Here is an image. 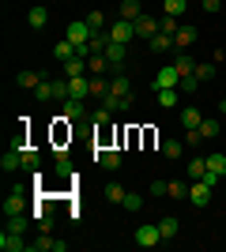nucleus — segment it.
<instances>
[{
	"label": "nucleus",
	"mask_w": 226,
	"mask_h": 252,
	"mask_svg": "<svg viewBox=\"0 0 226 252\" xmlns=\"http://www.w3.org/2000/svg\"><path fill=\"white\" fill-rule=\"evenodd\" d=\"M132 241L140 245V249H155V245H162V233H159V222H143L140 230L132 233Z\"/></svg>",
	"instance_id": "obj_1"
},
{
	"label": "nucleus",
	"mask_w": 226,
	"mask_h": 252,
	"mask_svg": "<svg viewBox=\"0 0 226 252\" xmlns=\"http://www.w3.org/2000/svg\"><path fill=\"white\" fill-rule=\"evenodd\" d=\"M27 211V185H15L11 196L4 200V215H23Z\"/></svg>",
	"instance_id": "obj_2"
},
{
	"label": "nucleus",
	"mask_w": 226,
	"mask_h": 252,
	"mask_svg": "<svg viewBox=\"0 0 226 252\" xmlns=\"http://www.w3.org/2000/svg\"><path fill=\"white\" fill-rule=\"evenodd\" d=\"M95 162H98L102 169H109V173H113V169H121V162H125V158H121L117 147H98V151H95Z\"/></svg>",
	"instance_id": "obj_3"
},
{
	"label": "nucleus",
	"mask_w": 226,
	"mask_h": 252,
	"mask_svg": "<svg viewBox=\"0 0 226 252\" xmlns=\"http://www.w3.org/2000/svg\"><path fill=\"white\" fill-rule=\"evenodd\" d=\"M177 83H181V72H177L173 64H162V68H159V79H155V91H173Z\"/></svg>",
	"instance_id": "obj_4"
},
{
	"label": "nucleus",
	"mask_w": 226,
	"mask_h": 252,
	"mask_svg": "<svg viewBox=\"0 0 226 252\" xmlns=\"http://www.w3.org/2000/svg\"><path fill=\"white\" fill-rule=\"evenodd\" d=\"M189 203H193V207H207V203H211V185H207V181H193V185H189Z\"/></svg>",
	"instance_id": "obj_5"
},
{
	"label": "nucleus",
	"mask_w": 226,
	"mask_h": 252,
	"mask_svg": "<svg viewBox=\"0 0 226 252\" xmlns=\"http://www.w3.org/2000/svg\"><path fill=\"white\" fill-rule=\"evenodd\" d=\"M132 38H136V23H129V19H117L113 27H109V42H125V45H129Z\"/></svg>",
	"instance_id": "obj_6"
},
{
	"label": "nucleus",
	"mask_w": 226,
	"mask_h": 252,
	"mask_svg": "<svg viewBox=\"0 0 226 252\" xmlns=\"http://www.w3.org/2000/svg\"><path fill=\"white\" fill-rule=\"evenodd\" d=\"M23 237H27V233L4 230V233H0V249H4V252H27V249H31V241H23Z\"/></svg>",
	"instance_id": "obj_7"
},
{
	"label": "nucleus",
	"mask_w": 226,
	"mask_h": 252,
	"mask_svg": "<svg viewBox=\"0 0 226 252\" xmlns=\"http://www.w3.org/2000/svg\"><path fill=\"white\" fill-rule=\"evenodd\" d=\"M27 252H68V241H57V237H49V233H42L38 241H31Z\"/></svg>",
	"instance_id": "obj_8"
},
{
	"label": "nucleus",
	"mask_w": 226,
	"mask_h": 252,
	"mask_svg": "<svg viewBox=\"0 0 226 252\" xmlns=\"http://www.w3.org/2000/svg\"><path fill=\"white\" fill-rule=\"evenodd\" d=\"M91 23L87 19H75V23H68V42H75V45H83V42H91Z\"/></svg>",
	"instance_id": "obj_9"
},
{
	"label": "nucleus",
	"mask_w": 226,
	"mask_h": 252,
	"mask_svg": "<svg viewBox=\"0 0 226 252\" xmlns=\"http://www.w3.org/2000/svg\"><path fill=\"white\" fill-rule=\"evenodd\" d=\"M68 98H91V75H72L68 79Z\"/></svg>",
	"instance_id": "obj_10"
},
{
	"label": "nucleus",
	"mask_w": 226,
	"mask_h": 252,
	"mask_svg": "<svg viewBox=\"0 0 226 252\" xmlns=\"http://www.w3.org/2000/svg\"><path fill=\"white\" fill-rule=\"evenodd\" d=\"M136 34L151 42V38L159 34V19H155V15H140V19H136Z\"/></svg>",
	"instance_id": "obj_11"
},
{
	"label": "nucleus",
	"mask_w": 226,
	"mask_h": 252,
	"mask_svg": "<svg viewBox=\"0 0 226 252\" xmlns=\"http://www.w3.org/2000/svg\"><path fill=\"white\" fill-rule=\"evenodd\" d=\"M61 105H65V117H68V121H83V117H87V105L79 102V98H65Z\"/></svg>",
	"instance_id": "obj_12"
},
{
	"label": "nucleus",
	"mask_w": 226,
	"mask_h": 252,
	"mask_svg": "<svg viewBox=\"0 0 226 252\" xmlns=\"http://www.w3.org/2000/svg\"><path fill=\"white\" fill-rule=\"evenodd\" d=\"M53 57H57L61 64H68L72 57H79V49H75V42H68V38H65V42H57V45H53Z\"/></svg>",
	"instance_id": "obj_13"
},
{
	"label": "nucleus",
	"mask_w": 226,
	"mask_h": 252,
	"mask_svg": "<svg viewBox=\"0 0 226 252\" xmlns=\"http://www.w3.org/2000/svg\"><path fill=\"white\" fill-rule=\"evenodd\" d=\"M177 230H181V222L173 219V215L159 219V233H162V241H173V237H177Z\"/></svg>",
	"instance_id": "obj_14"
},
{
	"label": "nucleus",
	"mask_w": 226,
	"mask_h": 252,
	"mask_svg": "<svg viewBox=\"0 0 226 252\" xmlns=\"http://www.w3.org/2000/svg\"><path fill=\"white\" fill-rule=\"evenodd\" d=\"M196 38H200V31H196V27H181V31L173 34V45H177V49H189Z\"/></svg>",
	"instance_id": "obj_15"
},
{
	"label": "nucleus",
	"mask_w": 226,
	"mask_h": 252,
	"mask_svg": "<svg viewBox=\"0 0 226 252\" xmlns=\"http://www.w3.org/2000/svg\"><path fill=\"white\" fill-rule=\"evenodd\" d=\"M181 125L185 128H200V125H204V113H200L196 105H185V109H181Z\"/></svg>",
	"instance_id": "obj_16"
},
{
	"label": "nucleus",
	"mask_w": 226,
	"mask_h": 252,
	"mask_svg": "<svg viewBox=\"0 0 226 252\" xmlns=\"http://www.w3.org/2000/svg\"><path fill=\"white\" fill-rule=\"evenodd\" d=\"M147 45H151L155 53H170V49H177V45H173V34H162V31L155 34V38H151Z\"/></svg>",
	"instance_id": "obj_17"
},
{
	"label": "nucleus",
	"mask_w": 226,
	"mask_h": 252,
	"mask_svg": "<svg viewBox=\"0 0 226 252\" xmlns=\"http://www.w3.org/2000/svg\"><path fill=\"white\" fill-rule=\"evenodd\" d=\"M143 15V8H140V0H121V19H129V23H136Z\"/></svg>",
	"instance_id": "obj_18"
},
{
	"label": "nucleus",
	"mask_w": 226,
	"mask_h": 252,
	"mask_svg": "<svg viewBox=\"0 0 226 252\" xmlns=\"http://www.w3.org/2000/svg\"><path fill=\"white\" fill-rule=\"evenodd\" d=\"M102 105H106L109 113H121V109H129V105H132V94H129V98H121V94H106V98H102Z\"/></svg>",
	"instance_id": "obj_19"
},
{
	"label": "nucleus",
	"mask_w": 226,
	"mask_h": 252,
	"mask_svg": "<svg viewBox=\"0 0 226 252\" xmlns=\"http://www.w3.org/2000/svg\"><path fill=\"white\" fill-rule=\"evenodd\" d=\"M87 72H91V75H102V72H109L106 53H95V57H87Z\"/></svg>",
	"instance_id": "obj_20"
},
{
	"label": "nucleus",
	"mask_w": 226,
	"mask_h": 252,
	"mask_svg": "<svg viewBox=\"0 0 226 252\" xmlns=\"http://www.w3.org/2000/svg\"><path fill=\"white\" fill-rule=\"evenodd\" d=\"M15 83H19L23 91H34V87L42 83V75H38V72H31V68H23V72L15 75Z\"/></svg>",
	"instance_id": "obj_21"
},
{
	"label": "nucleus",
	"mask_w": 226,
	"mask_h": 252,
	"mask_svg": "<svg viewBox=\"0 0 226 252\" xmlns=\"http://www.w3.org/2000/svg\"><path fill=\"white\" fill-rule=\"evenodd\" d=\"M27 23H31L34 31H42L45 23H49V11H45L42 4H38V8H31V11H27Z\"/></svg>",
	"instance_id": "obj_22"
},
{
	"label": "nucleus",
	"mask_w": 226,
	"mask_h": 252,
	"mask_svg": "<svg viewBox=\"0 0 226 252\" xmlns=\"http://www.w3.org/2000/svg\"><path fill=\"white\" fill-rule=\"evenodd\" d=\"M204 173H207V155H204V158H200V155L189 158V181H200Z\"/></svg>",
	"instance_id": "obj_23"
},
{
	"label": "nucleus",
	"mask_w": 226,
	"mask_h": 252,
	"mask_svg": "<svg viewBox=\"0 0 226 252\" xmlns=\"http://www.w3.org/2000/svg\"><path fill=\"white\" fill-rule=\"evenodd\" d=\"M23 166V151H11L8 147V155L0 158V169H4V173H11V169H19Z\"/></svg>",
	"instance_id": "obj_24"
},
{
	"label": "nucleus",
	"mask_w": 226,
	"mask_h": 252,
	"mask_svg": "<svg viewBox=\"0 0 226 252\" xmlns=\"http://www.w3.org/2000/svg\"><path fill=\"white\" fill-rule=\"evenodd\" d=\"M207 169L219 173V177H226V155L223 151H211V155H207Z\"/></svg>",
	"instance_id": "obj_25"
},
{
	"label": "nucleus",
	"mask_w": 226,
	"mask_h": 252,
	"mask_svg": "<svg viewBox=\"0 0 226 252\" xmlns=\"http://www.w3.org/2000/svg\"><path fill=\"white\" fill-rule=\"evenodd\" d=\"M109 94H121V98H129V94H132V87H129V75H113V79H109Z\"/></svg>",
	"instance_id": "obj_26"
},
{
	"label": "nucleus",
	"mask_w": 226,
	"mask_h": 252,
	"mask_svg": "<svg viewBox=\"0 0 226 252\" xmlns=\"http://www.w3.org/2000/svg\"><path fill=\"white\" fill-rule=\"evenodd\" d=\"M34 219V215H31ZM31 219H27V215H8V230L11 233H27L31 230Z\"/></svg>",
	"instance_id": "obj_27"
},
{
	"label": "nucleus",
	"mask_w": 226,
	"mask_h": 252,
	"mask_svg": "<svg viewBox=\"0 0 226 252\" xmlns=\"http://www.w3.org/2000/svg\"><path fill=\"white\" fill-rule=\"evenodd\" d=\"M65 72H68V79H72V75H91L87 72V57H72V61L65 64Z\"/></svg>",
	"instance_id": "obj_28"
},
{
	"label": "nucleus",
	"mask_w": 226,
	"mask_h": 252,
	"mask_svg": "<svg viewBox=\"0 0 226 252\" xmlns=\"http://www.w3.org/2000/svg\"><path fill=\"white\" fill-rule=\"evenodd\" d=\"M189 185H193V181H189ZM189 185H185V181H170L166 196H170V200H189Z\"/></svg>",
	"instance_id": "obj_29"
},
{
	"label": "nucleus",
	"mask_w": 226,
	"mask_h": 252,
	"mask_svg": "<svg viewBox=\"0 0 226 252\" xmlns=\"http://www.w3.org/2000/svg\"><path fill=\"white\" fill-rule=\"evenodd\" d=\"M159 31H162V34H177V31H181L177 15H166V11H162V15H159Z\"/></svg>",
	"instance_id": "obj_30"
},
{
	"label": "nucleus",
	"mask_w": 226,
	"mask_h": 252,
	"mask_svg": "<svg viewBox=\"0 0 226 252\" xmlns=\"http://www.w3.org/2000/svg\"><path fill=\"white\" fill-rule=\"evenodd\" d=\"M173 68H177L181 75H193V72H196V61L189 57V53H177V61H173Z\"/></svg>",
	"instance_id": "obj_31"
},
{
	"label": "nucleus",
	"mask_w": 226,
	"mask_h": 252,
	"mask_svg": "<svg viewBox=\"0 0 226 252\" xmlns=\"http://www.w3.org/2000/svg\"><path fill=\"white\" fill-rule=\"evenodd\" d=\"M125 196H129L125 185H117V181H109V185H106V200L109 203H125Z\"/></svg>",
	"instance_id": "obj_32"
},
{
	"label": "nucleus",
	"mask_w": 226,
	"mask_h": 252,
	"mask_svg": "<svg viewBox=\"0 0 226 252\" xmlns=\"http://www.w3.org/2000/svg\"><path fill=\"white\" fill-rule=\"evenodd\" d=\"M185 8H189V0H162V11H166V15H177V19H181Z\"/></svg>",
	"instance_id": "obj_33"
},
{
	"label": "nucleus",
	"mask_w": 226,
	"mask_h": 252,
	"mask_svg": "<svg viewBox=\"0 0 226 252\" xmlns=\"http://www.w3.org/2000/svg\"><path fill=\"white\" fill-rule=\"evenodd\" d=\"M196 79H200V83L215 79V64H211V61H196Z\"/></svg>",
	"instance_id": "obj_34"
},
{
	"label": "nucleus",
	"mask_w": 226,
	"mask_h": 252,
	"mask_svg": "<svg viewBox=\"0 0 226 252\" xmlns=\"http://www.w3.org/2000/svg\"><path fill=\"white\" fill-rule=\"evenodd\" d=\"M162 155H166V158H181L185 143H181V139H166V143H162Z\"/></svg>",
	"instance_id": "obj_35"
},
{
	"label": "nucleus",
	"mask_w": 226,
	"mask_h": 252,
	"mask_svg": "<svg viewBox=\"0 0 226 252\" xmlns=\"http://www.w3.org/2000/svg\"><path fill=\"white\" fill-rule=\"evenodd\" d=\"M34 98H38V102H53V83H45V79H42V83L34 87Z\"/></svg>",
	"instance_id": "obj_36"
},
{
	"label": "nucleus",
	"mask_w": 226,
	"mask_h": 252,
	"mask_svg": "<svg viewBox=\"0 0 226 252\" xmlns=\"http://www.w3.org/2000/svg\"><path fill=\"white\" fill-rule=\"evenodd\" d=\"M23 169H31V173L38 169V151L34 147H23Z\"/></svg>",
	"instance_id": "obj_37"
},
{
	"label": "nucleus",
	"mask_w": 226,
	"mask_h": 252,
	"mask_svg": "<svg viewBox=\"0 0 226 252\" xmlns=\"http://www.w3.org/2000/svg\"><path fill=\"white\" fill-rule=\"evenodd\" d=\"M87 23H91V31H106V15H102V8L91 11V15H87Z\"/></svg>",
	"instance_id": "obj_38"
},
{
	"label": "nucleus",
	"mask_w": 226,
	"mask_h": 252,
	"mask_svg": "<svg viewBox=\"0 0 226 252\" xmlns=\"http://www.w3.org/2000/svg\"><path fill=\"white\" fill-rule=\"evenodd\" d=\"M159 102L166 105V109H173V105H177V87H173V91H159Z\"/></svg>",
	"instance_id": "obj_39"
},
{
	"label": "nucleus",
	"mask_w": 226,
	"mask_h": 252,
	"mask_svg": "<svg viewBox=\"0 0 226 252\" xmlns=\"http://www.w3.org/2000/svg\"><path fill=\"white\" fill-rule=\"evenodd\" d=\"M200 136H204V139H215L219 136V121H204V125H200Z\"/></svg>",
	"instance_id": "obj_40"
},
{
	"label": "nucleus",
	"mask_w": 226,
	"mask_h": 252,
	"mask_svg": "<svg viewBox=\"0 0 226 252\" xmlns=\"http://www.w3.org/2000/svg\"><path fill=\"white\" fill-rule=\"evenodd\" d=\"M185 132H189V136H185V143H189V147H200V143H207V139L200 136V128H185Z\"/></svg>",
	"instance_id": "obj_41"
},
{
	"label": "nucleus",
	"mask_w": 226,
	"mask_h": 252,
	"mask_svg": "<svg viewBox=\"0 0 226 252\" xmlns=\"http://www.w3.org/2000/svg\"><path fill=\"white\" fill-rule=\"evenodd\" d=\"M109 117H113V113H109L106 105H102V109H95V117H91V121H95L98 128H106V125H109Z\"/></svg>",
	"instance_id": "obj_42"
},
{
	"label": "nucleus",
	"mask_w": 226,
	"mask_h": 252,
	"mask_svg": "<svg viewBox=\"0 0 226 252\" xmlns=\"http://www.w3.org/2000/svg\"><path fill=\"white\" fill-rule=\"evenodd\" d=\"M166 189H170V181H151V185H147L151 196H166Z\"/></svg>",
	"instance_id": "obj_43"
},
{
	"label": "nucleus",
	"mask_w": 226,
	"mask_h": 252,
	"mask_svg": "<svg viewBox=\"0 0 226 252\" xmlns=\"http://www.w3.org/2000/svg\"><path fill=\"white\" fill-rule=\"evenodd\" d=\"M140 207H143V200L136 192H129V196H125V211H140Z\"/></svg>",
	"instance_id": "obj_44"
},
{
	"label": "nucleus",
	"mask_w": 226,
	"mask_h": 252,
	"mask_svg": "<svg viewBox=\"0 0 226 252\" xmlns=\"http://www.w3.org/2000/svg\"><path fill=\"white\" fill-rule=\"evenodd\" d=\"M34 226H38L42 233H49V230H53V219H49V215H42V219H34Z\"/></svg>",
	"instance_id": "obj_45"
},
{
	"label": "nucleus",
	"mask_w": 226,
	"mask_h": 252,
	"mask_svg": "<svg viewBox=\"0 0 226 252\" xmlns=\"http://www.w3.org/2000/svg\"><path fill=\"white\" fill-rule=\"evenodd\" d=\"M219 8H223V0H204V11H207V15H215Z\"/></svg>",
	"instance_id": "obj_46"
},
{
	"label": "nucleus",
	"mask_w": 226,
	"mask_h": 252,
	"mask_svg": "<svg viewBox=\"0 0 226 252\" xmlns=\"http://www.w3.org/2000/svg\"><path fill=\"white\" fill-rule=\"evenodd\" d=\"M219 109H223V113H226V98H223V102H219Z\"/></svg>",
	"instance_id": "obj_47"
}]
</instances>
